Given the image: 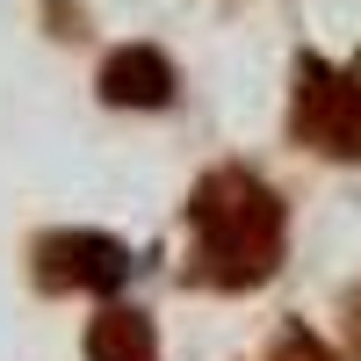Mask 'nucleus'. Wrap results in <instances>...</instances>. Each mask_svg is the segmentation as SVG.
Instances as JSON below:
<instances>
[{"instance_id": "f257e3e1", "label": "nucleus", "mask_w": 361, "mask_h": 361, "mask_svg": "<svg viewBox=\"0 0 361 361\" xmlns=\"http://www.w3.org/2000/svg\"><path fill=\"white\" fill-rule=\"evenodd\" d=\"M188 282L202 289H260L282 267L289 209L253 166H209L188 188Z\"/></svg>"}, {"instance_id": "f03ea898", "label": "nucleus", "mask_w": 361, "mask_h": 361, "mask_svg": "<svg viewBox=\"0 0 361 361\" xmlns=\"http://www.w3.org/2000/svg\"><path fill=\"white\" fill-rule=\"evenodd\" d=\"M289 137L325 152V159H361V58H347V66H333L318 51L296 58Z\"/></svg>"}, {"instance_id": "7ed1b4c3", "label": "nucleus", "mask_w": 361, "mask_h": 361, "mask_svg": "<svg viewBox=\"0 0 361 361\" xmlns=\"http://www.w3.org/2000/svg\"><path fill=\"white\" fill-rule=\"evenodd\" d=\"M37 282L44 289H87V296H109L130 282V246L109 231H44L37 238Z\"/></svg>"}, {"instance_id": "20e7f679", "label": "nucleus", "mask_w": 361, "mask_h": 361, "mask_svg": "<svg viewBox=\"0 0 361 361\" xmlns=\"http://www.w3.org/2000/svg\"><path fill=\"white\" fill-rule=\"evenodd\" d=\"M94 87H102L109 109H173L180 73H173V58H166L159 44H116V51L102 58Z\"/></svg>"}, {"instance_id": "39448f33", "label": "nucleus", "mask_w": 361, "mask_h": 361, "mask_svg": "<svg viewBox=\"0 0 361 361\" xmlns=\"http://www.w3.org/2000/svg\"><path fill=\"white\" fill-rule=\"evenodd\" d=\"M87 361H159L152 318L145 311H102L87 325Z\"/></svg>"}, {"instance_id": "423d86ee", "label": "nucleus", "mask_w": 361, "mask_h": 361, "mask_svg": "<svg viewBox=\"0 0 361 361\" xmlns=\"http://www.w3.org/2000/svg\"><path fill=\"white\" fill-rule=\"evenodd\" d=\"M267 361H340V354L325 347L311 325H282V340H275V354H267Z\"/></svg>"}, {"instance_id": "0eeeda50", "label": "nucleus", "mask_w": 361, "mask_h": 361, "mask_svg": "<svg viewBox=\"0 0 361 361\" xmlns=\"http://www.w3.org/2000/svg\"><path fill=\"white\" fill-rule=\"evenodd\" d=\"M347 340H354V354H361V282H354V296H347Z\"/></svg>"}]
</instances>
